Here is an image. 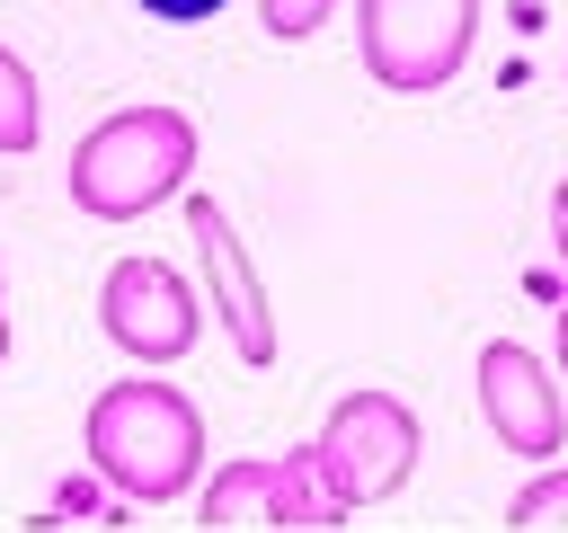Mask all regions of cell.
I'll return each instance as SVG.
<instances>
[{
  "mask_svg": "<svg viewBox=\"0 0 568 533\" xmlns=\"http://www.w3.org/2000/svg\"><path fill=\"white\" fill-rule=\"evenodd\" d=\"M80 444H89V471L124 506H169L204 471V409L160 373H124V382H106L89 400Z\"/></svg>",
  "mask_w": 568,
  "mask_h": 533,
  "instance_id": "obj_1",
  "label": "cell"
},
{
  "mask_svg": "<svg viewBox=\"0 0 568 533\" xmlns=\"http://www.w3.org/2000/svg\"><path fill=\"white\" fill-rule=\"evenodd\" d=\"M195 178V115L186 107H115L71 142V204L89 222H142Z\"/></svg>",
  "mask_w": 568,
  "mask_h": 533,
  "instance_id": "obj_2",
  "label": "cell"
},
{
  "mask_svg": "<svg viewBox=\"0 0 568 533\" xmlns=\"http://www.w3.org/2000/svg\"><path fill=\"white\" fill-rule=\"evenodd\" d=\"M417 453H426V426H417V409H408L399 391H382V382L337 391L328 418H320V435H311V462H320V480H328V497H337L346 515L399 497V489L417 480Z\"/></svg>",
  "mask_w": 568,
  "mask_h": 533,
  "instance_id": "obj_3",
  "label": "cell"
},
{
  "mask_svg": "<svg viewBox=\"0 0 568 533\" xmlns=\"http://www.w3.org/2000/svg\"><path fill=\"white\" fill-rule=\"evenodd\" d=\"M479 44V0H355V53L390 98H435Z\"/></svg>",
  "mask_w": 568,
  "mask_h": 533,
  "instance_id": "obj_4",
  "label": "cell"
},
{
  "mask_svg": "<svg viewBox=\"0 0 568 533\" xmlns=\"http://www.w3.org/2000/svg\"><path fill=\"white\" fill-rule=\"evenodd\" d=\"M98 329H106L115 355H133L142 373H160V364H178L204 338V293L169 258H115L106 284H98Z\"/></svg>",
  "mask_w": 568,
  "mask_h": 533,
  "instance_id": "obj_5",
  "label": "cell"
},
{
  "mask_svg": "<svg viewBox=\"0 0 568 533\" xmlns=\"http://www.w3.org/2000/svg\"><path fill=\"white\" fill-rule=\"evenodd\" d=\"M195 515L204 524H275V533H328V524H346V506L328 497L311 444L213 462V480L195 489Z\"/></svg>",
  "mask_w": 568,
  "mask_h": 533,
  "instance_id": "obj_6",
  "label": "cell"
},
{
  "mask_svg": "<svg viewBox=\"0 0 568 533\" xmlns=\"http://www.w3.org/2000/svg\"><path fill=\"white\" fill-rule=\"evenodd\" d=\"M470 391H479V418H488V435H497L506 453L559 462V444H568V400H559V382H550V364H541L532 346L488 338L479 364H470Z\"/></svg>",
  "mask_w": 568,
  "mask_h": 533,
  "instance_id": "obj_7",
  "label": "cell"
},
{
  "mask_svg": "<svg viewBox=\"0 0 568 533\" xmlns=\"http://www.w3.org/2000/svg\"><path fill=\"white\" fill-rule=\"evenodd\" d=\"M186 240H195V266H204V284H213V320H222L231 355H240V364H275V302H266V284H257V258H248L240 222H231L213 195H186Z\"/></svg>",
  "mask_w": 568,
  "mask_h": 533,
  "instance_id": "obj_8",
  "label": "cell"
},
{
  "mask_svg": "<svg viewBox=\"0 0 568 533\" xmlns=\"http://www.w3.org/2000/svg\"><path fill=\"white\" fill-rule=\"evenodd\" d=\"M36 124H44V89H36V71L18 62V44H0V160L36 151Z\"/></svg>",
  "mask_w": 568,
  "mask_h": 533,
  "instance_id": "obj_9",
  "label": "cell"
},
{
  "mask_svg": "<svg viewBox=\"0 0 568 533\" xmlns=\"http://www.w3.org/2000/svg\"><path fill=\"white\" fill-rule=\"evenodd\" d=\"M71 515H89V524H115V515H124V497H115L98 471H62V480L44 489V506H36V524H71Z\"/></svg>",
  "mask_w": 568,
  "mask_h": 533,
  "instance_id": "obj_10",
  "label": "cell"
},
{
  "mask_svg": "<svg viewBox=\"0 0 568 533\" xmlns=\"http://www.w3.org/2000/svg\"><path fill=\"white\" fill-rule=\"evenodd\" d=\"M506 524L515 533H541V524H568V462H541L515 497H506Z\"/></svg>",
  "mask_w": 568,
  "mask_h": 533,
  "instance_id": "obj_11",
  "label": "cell"
},
{
  "mask_svg": "<svg viewBox=\"0 0 568 533\" xmlns=\"http://www.w3.org/2000/svg\"><path fill=\"white\" fill-rule=\"evenodd\" d=\"M257 18H266L275 44H302V36H320L337 18V0H257Z\"/></svg>",
  "mask_w": 568,
  "mask_h": 533,
  "instance_id": "obj_12",
  "label": "cell"
},
{
  "mask_svg": "<svg viewBox=\"0 0 568 533\" xmlns=\"http://www.w3.org/2000/svg\"><path fill=\"white\" fill-rule=\"evenodd\" d=\"M142 18H160V27H204V18H222L231 0H133Z\"/></svg>",
  "mask_w": 568,
  "mask_h": 533,
  "instance_id": "obj_13",
  "label": "cell"
},
{
  "mask_svg": "<svg viewBox=\"0 0 568 533\" xmlns=\"http://www.w3.org/2000/svg\"><path fill=\"white\" fill-rule=\"evenodd\" d=\"M550 249H559V266H568V178L550 187Z\"/></svg>",
  "mask_w": 568,
  "mask_h": 533,
  "instance_id": "obj_14",
  "label": "cell"
},
{
  "mask_svg": "<svg viewBox=\"0 0 568 533\" xmlns=\"http://www.w3.org/2000/svg\"><path fill=\"white\" fill-rule=\"evenodd\" d=\"M559 373H568V293H559Z\"/></svg>",
  "mask_w": 568,
  "mask_h": 533,
  "instance_id": "obj_15",
  "label": "cell"
},
{
  "mask_svg": "<svg viewBox=\"0 0 568 533\" xmlns=\"http://www.w3.org/2000/svg\"><path fill=\"white\" fill-rule=\"evenodd\" d=\"M0 364H9V311H0Z\"/></svg>",
  "mask_w": 568,
  "mask_h": 533,
  "instance_id": "obj_16",
  "label": "cell"
},
{
  "mask_svg": "<svg viewBox=\"0 0 568 533\" xmlns=\"http://www.w3.org/2000/svg\"><path fill=\"white\" fill-rule=\"evenodd\" d=\"M0 311H9V275H0Z\"/></svg>",
  "mask_w": 568,
  "mask_h": 533,
  "instance_id": "obj_17",
  "label": "cell"
}]
</instances>
